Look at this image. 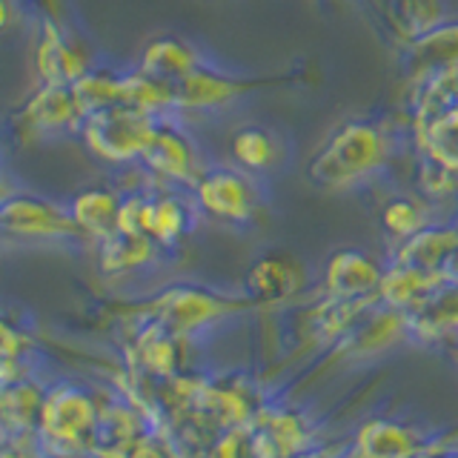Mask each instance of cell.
<instances>
[{"instance_id": "obj_15", "label": "cell", "mask_w": 458, "mask_h": 458, "mask_svg": "<svg viewBox=\"0 0 458 458\" xmlns=\"http://www.w3.org/2000/svg\"><path fill=\"white\" fill-rule=\"evenodd\" d=\"M200 64H207L204 57L195 52V47L175 38H161L147 47L143 52V61H140V72L157 78V81H166V83H178L181 78H186L190 72H195Z\"/></svg>"}, {"instance_id": "obj_11", "label": "cell", "mask_w": 458, "mask_h": 458, "mask_svg": "<svg viewBox=\"0 0 458 458\" xmlns=\"http://www.w3.org/2000/svg\"><path fill=\"white\" fill-rule=\"evenodd\" d=\"M378 284L381 272L364 252L344 250L327 267V286L338 301H367Z\"/></svg>"}, {"instance_id": "obj_18", "label": "cell", "mask_w": 458, "mask_h": 458, "mask_svg": "<svg viewBox=\"0 0 458 458\" xmlns=\"http://www.w3.org/2000/svg\"><path fill=\"white\" fill-rule=\"evenodd\" d=\"M218 312V304L212 298L200 295V293H169L157 301V324L172 327V329H190L198 327L200 321L212 318Z\"/></svg>"}, {"instance_id": "obj_4", "label": "cell", "mask_w": 458, "mask_h": 458, "mask_svg": "<svg viewBox=\"0 0 458 458\" xmlns=\"http://www.w3.org/2000/svg\"><path fill=\"white\" fill-rule=\"evenodd\" d=\"M140 164L147 166L152 178L161 181V186H183V190H192L200 172L209 166L190 129L175 123L169 114L157 118V126Z\"/></svg>"}, {"instance_id": "obj_5", "label": "cell", "mask_w": 458, "mask_h": 458, "mask_svg": "<svg viewBox=\"0 0 458 458\" xmlns=\"http://www.w3.org/2000/svg\"><path fill=\"white\" fill-rule=\"evenodd\" d=\"M172 86H175V112H218L250 89L247 81H238L209 64H200Z\"/></svg>"}, {"instance_id": "obj_8", "label": "cell", "mask_w": 458, "mask_h": 458, "mask_svg": "<svg viewBox=\"0 0 458 458\" xmlns=\"http://www.w3.org/2000/svg\"><path fill=\"white\" fill-rule=\"evenodd\" d=\"M410 135L419 157L458 178V104L412 121Z\"/></svg>"}, {"instance_id": "obj_10", "label": "cell", "mask_w": 458, "mask_h": 458, "mask_svg": "<svg viewBox=\"0 0 458 458\" xmlns=\"http://www.w3.org/2000/svg\"><path fill=\"white\" fill-rule=\"evenodd\" d=\"M407 64L412 81H421L438 72L458 69V21H444L429 29L419 40L407 43Z\"/></svg>"}, {"instance_id": "obj_2", "label": "cell", "mask_w": 458, "mask_h": 458, "mask_svg": "<svg viewBox=\"0 0 458 458\" xmlns=\"http://www.w3.org/2000/svg\"><path fill=\"white\" fill-rule=\"evenodd\" d=\"M195 207L221 224H250L261 212L267 192L264 178L229 164H209L192 183Z\"/></svg>"}, {"instance_id": "obj_6", "label": "cell", "mask_w": 458, "mask_h": 458, "mask_svg": "<svg viewBox=\"0 0 458 458\" xmlns=\"http://www.w3.org/2000/svg\"><path fill=\"white\" fill-rule=\"evenodd\" d=\"M92 404L75 390H55L40 404V427L49 441L75 447L92 429Z\"/></svg>"}, {"instance_id": "obj_14", "label": "cell", "mask_w": 458, "mask_h": 458, "mask_svg": "<svg viewBox=\"0 0 458 458\" xmlns=\"http://www.w3.org/2000/svg\"><path fill=\"white\" fill-rule=\"evenodd\" d=\"M72 218L78 229L98 241H106L118 233V215H121V195L112 190H86L72 200Z\"/></svg>"}, {"instance_id": "obj_12", "label": "cell", "mask_w": 458, "mask_h": 458, "mask_svg": "<svg viewBox=\"0 0 458 458\" xmlns=\"http://www.w3.org/2000/svg\"><path fill=\"white\" fill-rule=\"evenodd\" d=\"M304 284V269L295 258L284 252H272L261 258L250 272V293L258 301H281L290 298Z\"/></svg>"}, {"instance_id": "obj_20", "label": "cell", "mask_w": 458, "mask_h": 458, "mask_svg": "<svg viewBox=\"0 0 458 458\" xmlns=\"http://www.w3.org/2000/svg\"><path fill=\"white\" fill-rule=\"evenodd\" d=\"M6 21H9V9H6V0H0V29L6 26Z\"/></svg>"}, {"instance_id": "obj_17", "label": "cell", "mask_w": 458, "mask_h": 458, "mask_svg": "<svg viewBox=\"0 0 458 458\" xmlns=\"http://www.w3.org/2000/svg\"><path fill=\"white\" fill-rule=\"evenodd\" d=\"M433 204L436 200H429L424 195H398L393 200H386V207L381 212L384 229L393 238H401V241L412 238L415 233H421L424 226L436 224L433 221Z\"/></svg>"}, {"instance_id": "obj_19", "label": "cell", "mask_w": 458, "mask_h": 458, "mask_svg": "<svg viewBox=\"0 0 458 458\" xmlns=\"http://www.w3.org/2000/svg\"><path fill=\"white\" fill-rule=\"evenodd\" d=\"M38 404H43V401H38V395L29 390V386H9V390L4 393V398H0L4 415L14 424H26L29 419H32V412L38 410Z\"/></svg>"}, {"instance_id": "obj_7", "label": "cell", "mask_w": 458, "mask_h": 458, "mask_svg": "<svg viewBox=\"0 0 458 458\" xmlns=\"http://www.w3.org/2000/svg\"><path fill=\"white\" fill-rule=\"evenodd\" d=\"M0 226L18 235H78L81 229L72 218V212H61L52 204H43L35 198H6L0 200Z\"/></svg>"}, {"instance_id": "obj_16", "label": "cell", "mask_w": 458, "mask_h": 458, "mask_svg": "<svg viewBox=\"0 0 458 458\" xmlns=\"http://www.w3.org/2000/svg\"><path fill=\"white\" fill-rule=\"evenodd\" d=\"M386 21L401 40L412 43L447 21V4L444 0H386Z\"/></svg>"}, {"instance_id": "obj_3", "label": "cell", "mask_w": 458, "mask_h": 458, "mask_svg": "<svg viewBox=\"0 0 458 458\" xmlns=\"http://www.w3.org/2000/svg\"><path fill=\"white\" fill-rule=\"evenodd\" d=\"M161 114L135 106H106L86 114L83 138L89 149L109 164H132L147 152Z\"/></svg>"}, {"instance_id": "obj_13", "label": "cell", "mask_w": 458, "mask_h": 458, "mask_svg": "<svg viewBox=\"0 0 458 458\" xmlns=\"http://www.w3.org/2000/svg\"><path fill=\"white\" fill-rule=\"evenodd\" d=\"M458 250V226H438L429 224L421 233H415L401 243L398 252V264H410V267H421L429 272H438L441 261L453 258Z\"/></svg>"}, {"instance_id": "obj_1", "label": "cell", "mask_w": 458, "mask_h": 458, "mask_svg": "<svg viewBox=\"0 0 458 458\" xmlns=\"http://www.w3.org/2000/svg\"><path fill=\"white\" fill-rule=\"evenodd\" d=\"M398 135L381 121L350 118L338 123L310 157L307 175L329 192H352L376 183L395 164Z\"/></svg>"}, {"instance_id": "obj_9", "label": "cell", "mask_w": 458, "mask_h": 458, "mask_svg": "<svg viewBox=\"0 0 458 458\" xmlns=\"http://www.w3.org/2000/svg\"><path fill=\"white\" fill-rule=\"evenodd\" d=\"M229 157H233L235 166L252 172L258 178H267L284 164L286 143L272 126L243 123L229 138Z\"/></svg>"}]
</instances>
